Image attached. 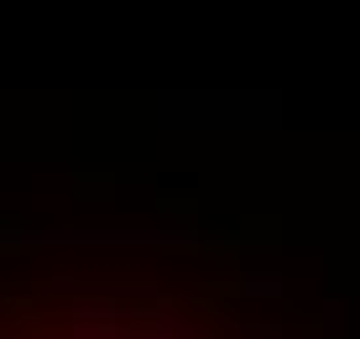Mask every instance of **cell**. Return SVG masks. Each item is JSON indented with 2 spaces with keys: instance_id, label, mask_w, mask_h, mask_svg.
Listing matches in <instances>:
<instances>
[{
  "instance_id": "cell-9",
  "label": "cell",
  "mask_w": 360,
  "mask_h": 339,
  "mask_svg": "<svg viewBox=\"0 0 360 339\" xmlns=\"http://www.w3.org/2000/svg\"><path fill=\"white\" fill-rule=\"evenodd\" d=\"M245 334H256V339H277L282 334V324H240Z\"/></svg>"
},
{
  "instance_id": "cell-6",
  "label": "cell",
  "mask_w": 360,
  "mask_h": 339,
  "mask_svg": "<svg viewBox=\"0 0 360 339\" xmlns=\"http://www.w3.org/2000/svg\"><path fill=\"white\" fill-rule=\"evenodd\" d=\"M68 188H73L79 204H110V198L120 193V178H115V172H94V167H73Z\"/></svg>"
},
{
  "instance_id": "cell-7",
  "label": "cell",
  "mask_w": 360,
  "mask_h": 339,
  "mask_svg": "<svg viewBox=\"0 0 360 339\" xmlns=\"http://www.w3.org/2000/svg\"><path fill=\"white\" fill-rule=\"evenodd\" d=\"M42 245V235L32 230L21 215H0V261H21Z\"/></svg>"
},
{
  "instance_id": "cell-2",
  "label": "cell",
  "mask_w": 360,
  "mask_h": 339,
  "mask_svg": "<svg viewBox=\"0 0 360 339\" xmlns=\"http://www.w3.org/2000/svg\"><path fill=\"white\" fill-rule=\"evenodd\" d=\"M235 230H240V241H245V256H277L282 245H288V219L282 215H271V209H245L240 219H235Z\"/></svg>"
},
{
  "instance_id": "cell-5",
  "label": "cell",
  "mask_w": 360,
  "mask_h": 339,
  "mask_svg": "<svg viewBox=\"0 0 360 339\" xmlns=\"http://www.w3.org/2000/svg\"><path fill=\"white\" fill-rule=\"evenodd\" d=\"M157 215L193 230V224L204 219V193H198V188H157Z\"/></svg>"
},
{
  "instance_id": "cell-3",
  "label": "cell",
  "mask_w": 360,
  "mask_h": 339,
  "mask_svg": "<svg viewBox=\"0 0 360 339\" xmlns=\"http://www.w3.org/2000/svg\"><path fill=\"white\" fill-rule=\"evenodd\" d=\"M178 298H183V313H188V319H209V324H219V329L240 319V303L219 298L214 287H204V282H188V287H183Z\"/></svg>"
},
{
  "instance_id": "cell-1",
  "label": "cell",
  "mask_w": 360,
  "mask_h": 339,
  "mask_svg": "<svg viewBox=\"0 0 360 339\" xmlns=\"http://www.w3.org/2000/svg\"><path fill=\"white\" fill-rule=\"evenodd\" d=\"M178 250H193L209 267H230V271L245 261V241H240L235 224H214V230H204V235H188V241H178Z\"/></svg>"
},
{
  "instance_id": "cell-4",
  "label": "cell",
  "mask_w": 360,
  "mask_h": 339,
  "mask_svg": "<svg viewBox=\"0 0 360 339\" xmlns=\"http://www.w3.org/2000/svg\"><path fill=\"white\" fill-rule=\"evenodd\" d=\"M0 324H6L11 334H21V339H32V334H42V339H47V334H63V329H68V324H63V313L47 303V298H42V303H27L21 313H6Z\"/></svg>"
},
{
  "instance_id": "cell-8",
  "label": "cell",
  "mask_w": 360,
  "mask_h": 339,
  "mask_svg": "<svg viewBox=\"0 0 360 339\" xmlns=\"http://www.w3.org/2000/svg\"><path fill=\"white\" fill-rule=\"evenodd\" d=\"M292 329L303 334V339H324V334H334V308H324V313H303Z\"/></svg>"
}]
</instances>
